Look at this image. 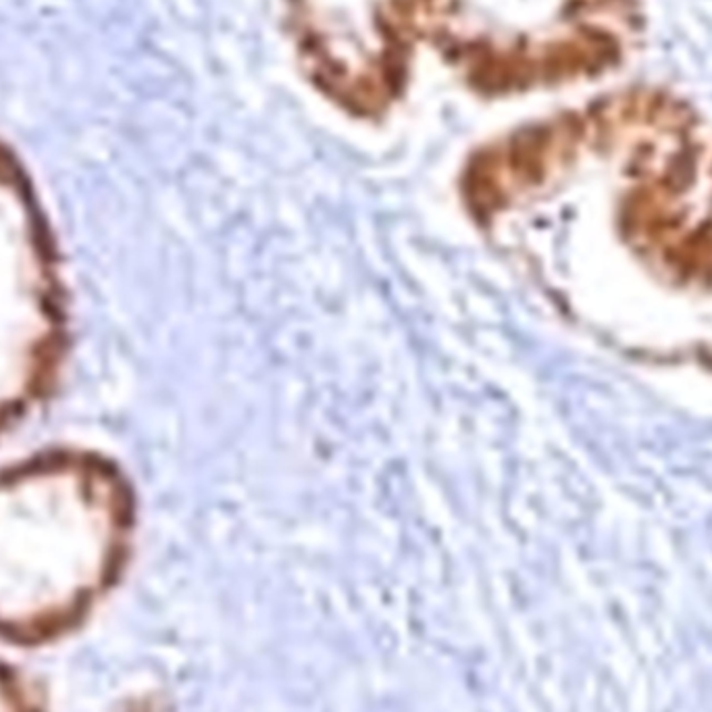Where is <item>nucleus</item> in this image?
Listing matches in <instances>:
<instances>
[{"instance_id":"nucleus-1","label":"nucleus","mask_w":712,"mask_h":712,"mask_svg":"<svg viewBox=\"0 0 712 712\" xmlns=\"http://www.w3.org/2000/svg\"><path fill=\"white\" fill-rule=\"evenodd\" d=\"M136 492L84 446L0 467V635L47 640L82 621L118 581L136 531Z\"/></svg>"},{"instance_id":"nucleus-2","label":"nucleus","mask_w":712,"mask_h":712,"mask_svg":"<svg viewBox=\"0 0 712 712\" xmlns=\"http://www.w3.org/2000/svg\"><path fill=\"white\" fill-rule=\"evenodd\" d=\"M69 344L68 284L51 221L28 171L0 144V438L51 400Z\"/></svg>"},{"instance_id":"nucleus-3","label":"nucleus","mask_w":712,"mask_h":712,"mask_svg":"<svg viewBox=\"0 0 712 712\" xmlns=\"http://www.w3.org/2000/svg\"><path fill=\"white\" fill-rule=\"evenodd\" d=\"M0 712H38L28 685L0 669Z\"/></svg>"}]
</instances>
